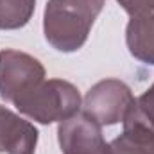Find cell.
Here are the masks:
<instances>
[{"label":"cell","instance_id":"6","mask_svg":"<svg viewBox=\"0 0 154 154\" xmlns=\"http://www.w3.org/2000/svg\"><path fill=\"white\" fill-rule=\"evenodd\" d=\"M38 129L25 118L0 106V152L34 154Z\"/></svg>","mask_w":154,"mask_h":154},{"label":"cell","instance_id":"1","mask_svg":"<svg viewBox=\"0 0 154 154\" xmlns=\"http://www.w3.org/2000/svg\"><path fill=\"white\" fill-rule=\"evenodd\" d=\"M106 0H48L43 13L47 43L65 54L77 52L90 36Z\"/></svg>","mask_w":154,"mask_h":154},{"label":"cell","instance_id":"2","mask_svg":"<svg viewBox=\"0 0 154 154\" xmlns=\"http://www.w3.org/2000/svg\"><path fill=\"white\" fill-rule=\"evenodd\" d=\"M16 109L31 120L48 125L79 113L82 100L75 86L63 79H48L14 102Z\"/></svg>","mask_w":154,"mask_h":154},{"label":"cell","instance_id":"10","mask_svg":"<svg viewBox=\"0 0 154 154\" xmlns=\"http://www.w3.org/2000/svg\"><path fill=\"white\" fill-rule=\"evenodd\" d=\"M136 109L138 113L143 116V120L154 127V82L147 91H143L138 99H136Z\"/></svg>","mask_w":154,"mask_h":154},{"label":"cell","instance_id":"4","mask_svg":"<svg viewBox=\"0 0 154 154\" xmlns=\"http://www.w3.org/2000/svg\"><path fill=\"white\" fill-rule=\"evenodd\" d=\"M45 81V66L34 56L13 48L0 50V97L14 104Z\"/></svg>","mask_w":154,"mask_h":154},{"label":"cell","instance_id":"11","mask_svg":"<svg viewBox=\"0 0 154 154\" xmlns=\"http://www.w3.org/2000/svg\"><path fill=\"white\" fill-rule=\"evenodd\" d=\"M116 2L131 18L154 11V0H116Z\"/></svg>","mask_w":154,"mask_h":154},{"label":"cell","instance_id":"8","mask_svg":"<svg viewBox=\"0 0 154 154\" xmlns=\"http://www.w3.org/2000/svg\"><path fill=\"white\" fill-rule=\"evenodd\" d=\"M125 43L134 59L154 66V11L129 20L125 27Z\"/></svg>","mask_w":154,"mask_h":154},{"label":"cell","instance_id":"5","mask_svg":"<svg viewBox=\"0 0 154 154\" xmlns=\"http://www.w3.org/2000/svg\"><path fill=\"white\" fill-rule=\"evenodd\" d=\"M57 140L63 154H109L102 125L86 113H77L59 122Z\"/></svg>","mask_w":154,"mask_h":154},{"label":"cell","instance_id":"3","mask_svg":"<svg viewBox=\"0 0 154 154\" xmlns=\"http://www.w3.org/2000/svg\"><path fill=\"white\" fill-rule=\"evenodd\" d=\"M134 104L136 99L124 81L102 79L88 90L82 100V113L100 125H115L124 122Z\"/></svg>","mask_w":154,"mask_h":154},{"label":"cell","instance_id":"7","mask_svg":"<svg viewBox=\"0 0 154 154\" xmlns=\"http://www.w3.org/2000/svg\"><path fill=\"white\" fill-rule=\"evenodd\" d=\"M109 154H154V127L138 113L136 104L124 118V133L109 143Z\"/></svg>","mask_w":154,"mask_h":154},{"label":"cell","instance_id":"9","mask_svg":"<svg viewBox=\"0 0 154 154\" xmlns=\"http://www.w3.org/2000/svg\"><path fill=\"white\" fill-rule=\"evenodd\" d=\"M36 0H0V31H16L29 23Z\"/></svg>","mask_w":154,"mask_h":154}]
</instances>
